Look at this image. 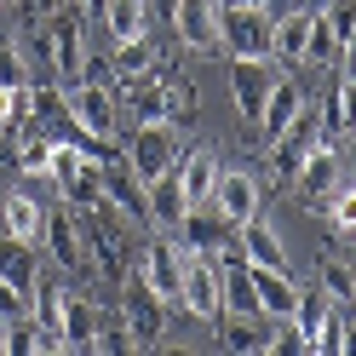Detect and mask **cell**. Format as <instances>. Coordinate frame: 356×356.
<instances>
[{
    "label": "cell",
    "instance_id": "cell-1",
    "mask_svg": "<svg viewBox=\"0 0 356 356\" xmlns=\"http://www.w3.org/2000/svg\"><path fill=\"white\" fill-rule=\"evenodd\" d=\"M218 52L276 58V17L264 6H218Z\"/></svg>",
    "mask_w": 356,
    "mask_h": 356
},
{
    "label": "cell",
    "instance_id": "cell-2",
    "mask_svg": "<svg viewBox=\"0 0 356 356\" xmlns=\"http://www.w3.org/2000/svg\"><path fill=\"white\" fill-rule=\"evenodd\" d=\"M167 310L172 305L155 293V287L144 282V270L132 264V270L121 276V322H127V333H132V345H138V350H149L167 333Z\"/></svg>",
    "mask_w": 356,
    "mask_h": 356
},
{
    "label": "cell",
    "instance_id": "cell-3",
    "mask_svg": "<svg viewBox=\"0 0 356 356\" xmlns=\"http://www.w3.org/2000/svg\"><path fill=\"white\" fill-rule=\"evenodd\" d=\"M121 161L132 167L149 184V178H161V172H172L178 167V127H167V121H138L132 127V138L121 144Z\"/></svg>",
    "mask_w": 356,
    "mask_h": 356
},
{
    "label": "cell",
    "instance_id": "cell-4",
    "mask_svg": "<svg viewBox=\"0 0 356 356\" xmlns=\"http://www.w3.org/2000/svg\"><path fill=\"white\" fill-rule=\"evenodd\" d=\"M178 310L202 322H218L225 316V287H218V259L213 253H195L184 248V287H178Z\"/></svg>",
    "mask_w": 356,
    "mask_h": 356
},
{
    "label": "cell",
    "instance_id": "cell-5",
    "mask_svg": "<svg viewBox=\"0 0 356 356\" xmlns=\"http://www.w3.org/2000/svg\"><path fill=\"white\" fill-rule=\"evenodd\" d=\"M322 138H327V132H322V109L305 98V109H299V115H293V121H287L276 138H270V167H276L282 178H293V172H299V161H305V155L316 149Z\"/></svg>",
    "mask_w": 356,
    "mask_h": 356
},
{
    "label": "cell",
    "instance_id": "cell-6",
    "mask_svg": "<svg viewBox=\"0 0 356 356\" xmlns=\"http://www.w3.org/2000/svg\"><path fill=\"white\" fill-rule=\"evenodd\" d=\"M70 115H75V127L92 132V138H115V127H121L115 86H109V81H81V86H70Z\"/></svg>",
    "mask_w": 356,
    "mask_h": 356
},
{
    "label": "cell",
    "instance_id": "cell-7",
    "mask_svg": "<svg viewBox=\"0 0 356 356\" xmlns=\"http://www.w3.org/2000/svg\"><path fill=\"white\" fill-rule=\"evenodd\" d=\"M293 184V195H299V207H310V213H322L327 207V195L339 190V155H333V138H322L316 149L299 161V172L287 178Z\"/></svg>",
    "mask_w": 356,
    "mask_h": 356
},
{
    "label": "cell",
    "instance_id": "cell-8",
    "mask_svg": "<svg viewBox=\"0 0 356 356\" xmlns=\"http://www.w3.org/2000/svg\"><path fill=\"white\" fill-rule=\"evenodd\" d=\"M276 81L282 75L270 70V58H230V98H236V109H241V121H248V127H259L264 98H270Z\"/></svg>",
    "mask_w": 356,
    "mask_h": 356
},
{
    "label": "cell",
    "instance_id": "cell-9",
    "mask_svg": "<svg viewBox=\"0 0 356 356\" xmlns=\"http://www.w3.org/2000/svg\"><path fill=\"white\" fill-rule=\"evenodd\" d=\"M138 270H144V282H149V287H155V293H161L167 305H178V287H184V241H178V236L144 241Z\"/></svg>",
    "mask_w": 356,
    "mask_h": 356
},
{
    "label": "cell",
    "instance_id": "cell-10",
    "mask_svg": "<svg viewBox=\"0 0 356 356\" xmlns=\"http://www.w3.org/2000/svg\"><path fill=\"white\" fill-rule=\"evenodd\" d=\"M47 241H52V264H58V270H70V276H86V270H92V253H86L81 218H75L70 202H63L58 213H47Z\"/></svg>",
    "mask_w": 356,
    "mask_h": 356
},
{
    "label": "cell",
    "instance_id": "cell-11",
    "mask_svg": "<svg viewBox=\"0 0 356 356\" xmlns=\"http://www.w3.org/2000/svg\"><path fill=\"white\" fill-rule=\"evenodd\" d=\"M178 241H184V248H195V253H213V259H218L230 241H241V230L207 202V207H190L184 218H178Z\"/></svg>",
    "mask_w": 356,
    "mask_h": 356
},
{
    "label": "cell",
    "instance_id": "cell-12",
    "mask_svg": "<svg viewBox=\"0 0 356 356\" xmlns=\"http://www.w3.org/2000/svg\"><path fill=\"white\" fill-rule=\"evenodd\" d=\"M178 184H184L190 195V207H207L213 202V184H218V172H225V161H218V149L213 144H195V149H178Z\"/></svg>",
    "mask_w": 356,
    "mask_h": 356
},
{
    "label": "cell",
    "instance_id": "cell-13",
    "mask_svg": "<svg viewBox=\"0 0 356 356\" xmlns=\"http://www.w3.org/2000/svg\"><path fill=\"white\" fill-rule=\"evenodd\" d=\"M172 35L190 52H218V0H178L172 6Z\"/></svg>",
    "mask_w": 356,
    "mask_h": 356
},
{
    "label": "cell",
    "instance_id": "cell-14",
    "mask_svg": "<svg viewBox=\"0 0 356 356\" xmlns=\"http://www.w3.org/2000/svg\"><path fill=\"white\" fill-rule=\"evenodd\" d=\"M104 202L115 207V213H127L132 225H149V184L127 161H109L104 167Z\"/></svg>",
    "mask_w": 356,
    "mask_h": 356
},
{
    "label": "cell",
    "instance_id": "cell-15",
    "mask_svg": "<svg viewBox=\"0 0 356 356\" xmlns=\"http://www.w3.org/2000/svg\"><path fill=\"white\" fill-rule=\"evenodd\" d=\"M0 225H6L12 241L40 248V241H47V207H40L29 190H6V195H0Z\"/></svg>",
    "mask_w": 356,
    "mask_h": 356
},
{
    "label": "cell",
    "instance_id": "cell-16",
    "mask_svg": "<svg viewBox=\"0 0 356 356\" xmlns=\"http://www.w3.org/2000/svg\"><path fill=\"white\" fill-rule=\"evenodd\" d=\"M213 207L230 218V225L241 230V225H253L259 218V178L253 172H218V184H213Z\"/></svg>",
    "mask_w": 356,
    "mask_h": 356
},
{
    "label": "cell",
    "instance_id": "cell-17",
    "mask_svg": "<svg viewBox=\"0 0 356 356\" xmlns=\"http://www.w3.org/2000/svg\"><path fill=\"white\" fill-rule=\"evenodd\" d=\"M253 293H259V316L276 322V316H293L305 287L293 282V270H264V264H253Z\"/></svg>",
    "mask_w": 356,
    "mask_h": 356
},
{
    "label": "cell",
    "instance_id": "cell-18",
    "mask_svg": "<svg viewBox=\"0 0 356 356\" xmlns=\"http://www.w3.org/2000/svg\"><path fill=\"white\" fill-rule=\"evenodd\" d=\"M63 339H70V350H92V339H98V299L92 293L63 287Z\"/></svg>",
    "mask_w": 356,
    "mask_h": 356
},
{
    "label": "cell",
    "instance_id": "cell-19",
    "mask_svg": "<svg viewBox=\"0 0 356 356\" xmlns=\"http://www.w3.org/2000/svg\"><path fill=\"white\" fill-rule=\"evenodd\" d=\"M63 350H70V345H63V333L40 327L35 316L6 322V356H63Z\"/></svg>",
    "mask_w": 356,
    "mask_h": 356
},
{
    "label": "cell",
    "instance_id": "cell-20",
    "mask_svg": "<svg viewBox=\"0 0 356 356\" xmlns=\"http://www.w3.org/2000/svg\"><path fill=\"white\" fill-rule=\"evenodd\" d=\"M149 70H161V52H155L149 35H132V40H115V52H109V75L115 81H138Z\"/></svg>",
    "mask_w": 356,
    "mask_h": 356
},
{
    "label": "cell",
    "instance_id": "cell-21",
    "mask_svg": "<svg viewBox=\"0 0 356 356\" xmlns=\"http://www.w3.org/2000/svg\"><path fill=\"white\" fill-rule=\"evenodd\" d=\"M184 213H190V195H184V184H178V172L149 178V225L178 230V218H184Z\"/></svg>",
    "mask_w": 356,
    "mask_h": 356
},
{
    "label": "cell",
    "instance_id": "cell-22",
    "mask_svg": "<svg viewBox=\"0 0 356 356\" xmlns=\"http://www.w3.org/2000/svg\"><path fill=\"white\" fill-rule=\"evenodd\" d=\"M299 109H305V86H299L293 75H282V81L270 86V98H264V115H259V132H264V138H276V132H282L287 121H293Z\"/></svg>",
    "mask_w": 356,
    "mask_h": 356
},
{
    "label": "cell",
    "instance_id": "cell-23",
    "mask_svg": "<svg viewBox=\"0 0 356 356\" xmlns=\"http://www.w3.org/2000/svg\"><path fill=\"white\" fill-rule=\"evenodd\" d=\"M98 17H104V35H109V40L149 35V0H104Z\"/></svg>",
    "mask_w": 356,
    "mask_h": 356
},
{
    "label": "cell",
    "instance_id": "cell-24",
    "mask_svg": "<svg viewBox=\"0 0 356 356\" xmlns=\"http://www.w3.org/2000/svg\"><path fill=\"white\" fill-rule=\"evenodd\" d=\"M241 259H248V264H264V270H287V253H282V241H276V230L264 225V218L241 225Z\"/></svg>",
    "mask_w": 356,
    "mask_h": 356
},
{
    "label": "cell",
    "instance_id": "cell-25",
    "mask_svg": "<svg viewBox=\"0 0 356 356\" xmlns=\"http://www.w3.org/2000/svg\"><path fill=\"white\" fill-rule=\"evenodd\" d=\"M0 276H6L17 293H29V287H35V276H40L35 248H24V241H12V236H0Z\"/></svg>",
    "mask_w": 356,
    "mask_h": 356
},
{
    "label": "cell",
    "instance_id": "cell-26",
    "mask_svg": "<svg viewBox=\"0 0 356 356\" xmlns=\"http://www.w3.org/2000/svg\"><path fill=\"white\" fill-rule=\"evenodd\" d=\"M345 339H350V310L327 299V310H322V322H316V333H310V345H305V350H316V356H339Z\"/></svg>",
    "mask_w": 356,
    "mask_h": 356
},
{
    "label": "cell",
    "instance_id": "cell-27",
    "mask_svg": "<svg viewBox=\"0 0 356 356\" xmlns=\"http://www.w3.org/2000/svg\"><path fill=\"white\" fill-rule=\"evenodd\" d=\"M299 63H310V70H327V63H339V40H333L322 6H310V35H305V58H299Z\"/></svg>",
    "mask_w": 356,
    "mask_h": 356
},
{
    "label": "cell",
    "instance_id": "cell-28",
    "mask_svg": "<svg viewBox=\"0 0 356 356\" xmlns=\"http://www.w3.org/2000/svg\"><path fill=\"white\" fill-rule=\"evenodd\" d=\"M17 47H24V58H29V70H35V75H52V29H47V17H40V12L24 24Z\"/></svg>",
    "mask_w": 356,
    "mask_h": 356
},
{
    "label": "cell",
    "instance_id": "cell-29",
    "mask_svg": "<svg viewBox=\"0 0 356 356\" xmlns=\"http://www.w3.org/2000/svg\"><path fill=\"white\" fill-rule=\"evenodd\" d=\"M305 35H310V6L276 17V58H282V63H299V58H305Z\"/></svg>",
    "mask_w": 356,
    "mask_h": 356
},
{
    "label": "cell",
    "instance_id": "cell-30",
    "mask_svg": "<svg viewBox=\"0 0 356 356\" xmlns=\"http://www.w3.org/2000/svg\"><path fill=\"white\" fill-rule=\"evenodd\" d=\"M264 316H218V339L225 350H264Z\"/></svg>",
    "mask_w": 356,
    "mask_h": 356
},
{
    "label": "cell",
    "instance_id": "cell-31",
    "mask_svg": "<svg viewBox=\"0 0 356 356\" xmlns=\"http://www.w3.org/2000/svg\"><path fill=\"white\" fill-rule=\"evenodd\" d=\"M195 109H202V92H195L190 81L167 75V127H190V121H195Z\"/></svg>",
    "mask_w": 356,
    "mask_h": 356
},
{
    "label": "cell",
    "instance_id": "cell-32",
    "mask_svg": "<svg viewBox=\"0 0 356 356\" xmlns=\"http://www.w3.org/2000/svg\"><path fill=\"white\" fill-rule=\"evenodd\" d=\"M322 293H327L333 305L356 310V270H350V264H339V259H322Z\"/></svg>",
    "mask_w": 356,
    "mask_h": 356
},
{
    "label": "cell",
    "instance_id": "cell-33",
    "mask_svg": "<svg viewBox=\"0 0 356 356\" xmlns=\"http://www.w3.org/2000/svg\"><path fill=\"white\" fill-rule=\"evenodd\" d=\"M327 225L339 236H356V184H339L327 195Z\"/></svg>",
    "mask_w": 356,
    "mask_h": 356
},
{
    "label": "cell",
    "instance_id": "cell-34",
    "mask_svg": "<svg viewBox=\"0 0 356 356\" xmlns=\"http://www.w3.org/2000/svg\"><path fill=\"white\" fill-rule=\"evenodd\" d=\"M29 81H35V70H29L24 47L17 40H0V86H29Z\"/></svg>",
    "mask_w": 356,
    "mask_h": 356
},
{
    "label": "cell",
    "instance_id": "cell-35",
    "mask_svg": "<svg viewBox=\"0 0 356 356\" xmlns=\"http://www.w3.org/2000/svg\"><path fill=\"white\" fill-rule=\"evenodd\" d=\"M29 121V86H0V132H17Z\"/></svg>",
    "mask_w": 356,
    "mask_h": 356
},
{
    "label": "cell",
    "instance_id": "cell-36",
    "mask_svg": "<svg viewBox=\"0 0 356 356\" xmlns=\"http://www.w3.org/2000/svg\"><path fill=\"white\" fill-rule=\"evenodd\" d=\"M29 316V293H17V287L0 276V322H24Z\"/></svg>",
    "mask_w": 356,
    "mask_h": 356
},
{
    "label": "cell",
    "instance_id": "cell-37",
    "mask_svg": "<svg viewBox=\"0 0 356 356\" xmlns=\"http://www.w3.org/2000/svg\"><path fill=\"white\" fill-rule=\"evenodd\" d=\"M339 75H356V29H350V40L339 47Z\"/></svg>",
    "mask_w": 356,
    "mask_h": 356
},
{
    "label": "cell",
    "instance_id": "cell-38",
    "mask_svg": "<svg viewBox=\"0 0 356 356\" xmlns=\"http://www.w3.org/2000/svg\"><path fill=\"white\" fill-rule=\"evenodd\" d=\"M310 6V0H264V12H270V17H287V12H305Z\"/></svg>",
    "mask_w": 356,
    "mask_h": 356
},
{
    "label": "cell",
    "instance_id": "cell-39",
    "mask_svg": "<svg viewBox=\"0 0 356 356\" xmlns=\"http://www.w3.org/2000/svg\"><path fill=\"white\" fill-rule=\"evenodd\" d=\"M6 172H17V161H12V144H6V132H0V178Z\"/></svg>",
    "mask_w": 356,
    "mask_h": 356
},
{
    "label": "cell",
    "instance_id": "cell-40",
    "mask_svg": "<svg viewBox=\"0 0 356 356\" xmlns=\"http://www.w3.org/2000/svg\"><path fill=\"white\" fill-rule=\"evenodd\" d=\"M52 6H58V0H29V12H40V17H47Z\"/></svg>",
    "mask_w": 356,
    "mask_h": 356
},
{
    "label": "cell",
    "instance_id": "cell-41",
    "mask_svg": "<svg viewBox=\"0 0 356 356\" xmlns=\"http://www.w3.org/2000/svg\"><path fill=\"white\" fill-rule=\"evenodd\" d=\"M218 6H264V0H218Z\"/></svg>",
    "mask_w": 356,
    "mask_h": 356
},
{
    "label": "cell",
    "instance_id": "cell-42",
    "mask_svg": "<svg viewBox=\"0 0 356 356\" xmlns=\"http://www.w3.org/2000/svg\"><path fill=\"white\" fill-rule=\"evenodd\" d=\"M81 6H86V12H98V6H104V0H81Z\"/></svg>",
    "mask_w": 356,
    "mask_h": 356
},
{
    "label": "cell",
    "instance_id": "cell-43",
    "mask_svg": "<svg viewBox=\"0 0 356 356\" xmlns=\"http://www.w3.org/2000/svg\"><path fill=\"white\" fill-rule=\"evenodd\" d=\"M0 350H6V322H0Z\"/></svg>",
    "mask_w": 356,
    "mask_h": 356
},
{
    "label": "cell",
    "instance_id": "cell-44",
    "mask_svg": "<svg viewBox=\"0 0 356 356\" xmlns=\"http://www.w3.org/2000/svg\"><path fill=\"white\" fill-rule=\"evenodd\" d=\"M0 6H6V0H0Z\"/></svg>",
    "mask_w": 356,
    "mask_h": 356
}]
</instances>
